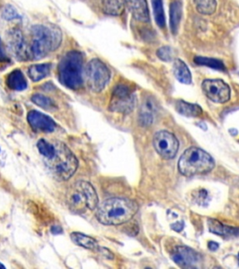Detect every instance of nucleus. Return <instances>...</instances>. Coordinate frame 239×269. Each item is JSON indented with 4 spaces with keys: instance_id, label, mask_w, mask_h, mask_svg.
Returning a JSON list of instances; mask_svg holds the SVG:
<instances>
[{
    "instance_id": "nucleus-1",
    "label": "nucleus",
    "mask_w": 239,
    "mask_h": 269,
    "mask_svg": "<svg viewBox=\"0 0 239 269\" xmlns=\"http://www.w3.org/2000/svg\"><path fill=\"white\" fill-rule=\"evenodd\" d=\"M137 210V204L131 199L110 198L97 206L96 218L105 225H120L130 221Z\"/></svg>"
},
{
    "instance_id": "nucleus-2",
    "label": "nucleus",
    "mask_w": 239,
    "mask_h": 269,
    "mask_svg": "<svg viewBox=\"0 0 239 269\" xmlns=\"http://www.w3.org/2000/svg\"><path fill=\"white\" fill-rule=\"evenodd\" d=\"M30 51L33 58H43L56 51L62 42V32L53 24H37L31 28Z\"/></svg>"
},
{
    "instance_id": "nucleus-3",
    "label": "nucleus",
    "mask_w": 239,
    "mask_h": 269,
    "mask_svg": "<svg viewBox=\"0 0 239 269\" xmlns=\"http://www.w3.org/2000/svg\"><path fill=\"white\" fill-rule=\"evenodd\" d=\"M215 166L211 155L197 147H190L184 151L179 160V171L185 177L207 174Z\"/></svg>"
},
{
    "instance_id": "nucleus-4",
    "label": "nucleus",
    "mask_w": 239,
    "mask_h": 269,
    "mask_svg": "<svg viewBox=\"0 0 239 269\" xmlns=\"http://www.w3.org/2000/svg\"><path fill=\"white\" fill-rule=\"evenodd\" d=\"M55 144V153L43 161L56 178L60 181H67L77 170L78 160L65 144L60 141H56Z\"/></svg>"
},
{
    "instance_id": "nucleus-5",
    "label": "nucleus",
    "mask_w": 239,
    "mask_h": 269,
    "mask_svg": "<svg viewBox=\"0 0 239 269\" xmlns=\"http://www.w3.org/2000/svg\"><path fill=\"white\" fill-rule=\"evenodd\" d=\"M60 81L69 89L78 90L83 83V58L80 52L64 55L58 66Z\"/></svg>"
},
{
    "instance_id": "nucleus-6",
    "label": "nucleus",
    "mask_w": 239,
    "mask_h": 269,
    "mask_svg": "<svg viewBox=\"0 0 239 269\" xmlns=\"http://www.w3.org/2000/svg\"><path fill=\"white\" fill-rule=\"evenodd\" d=\"M66 203L73 211L81 213L86 208H96L98 206V197L91 183L80 181L71 185L66 192Z\"/></svg>"
},
{
    "instance_id": "nucleus-7",
    "label": "nucleus",
    "mask_w": 239,
    "mask_h": 269,
    "mask_svg": "<svg viewBox=\"0 0 239 269\" xmlns=\"http://www.w3.org/2000/svg\"><path fill=\"white\" fill-rule=\"evenodd\" d=\"M85 76L89 88L95 93H100L109 83L111 72L102 61L93 59L88 64Z\"/></svg>"
},
{
    "instance_id": "nucleus-8",
    "label": "nucleus",
    "mask_w": 239,
    "mask_h": 269,
    "mask_svg": "<svg viewBox=\"0 0 239 269\" xmlns=\"http://www.w3.org/2000/svg\"><path fill=\"white\" fill-rule=\"evenodd\" d=\"M135 105L136 96L129 85L120 83L114 88L110 103L111 111L129 113L134 110Z\"/></svg>"
},
{
    "instance_id": "nucleus-9",
    "label": "nucleus",
    "mask_w": 239,
    "mask_h": 269,
    "mask_svg": "<svg viewBox=\"0 0 239 269\" xmlns=\"http://www.w3.org/2000/svg\"><path fill=\"white\" fill-rule=\"evenodd\" d=\"M153 146L162 158L173 159L177 155L179 143L174 134L168 131H159L154 134Z\"/></svg>"
},
{
    "instance_id": "nucleus-10",
    "label": "nucleus",
    "mask_w": 239,
    "mask_h": 269,
    "mask_svg": "<svg viewBox=\"0 0 239 269\" xmlns=\"http://www.w3.org/2000/svg\"><path fill=\"white\" fill-rule=\"evenodd\" d=\"M202 88L205 95L213 102L225 103L230 99V87L222 79H206L202 84Z\"/></svg>"
},
{
    "instance_id": "nucleus-11",
    "label": "nucleus",
    "mask_w": 239,
    "mask_h": 269,
    "mask_svg": "<svg viewBox=\"0 0 239 269\" xmlns=\"http://www.w3.org/2000/svg\"><path fill=\"white\" fill-rule=\"evenodd\" d=\"M8 47L13 55L22 61L32 59L30 46H27L20 29H11L8 35Z\"/></svg>"
},
{
    "instance_id": "nucleus-12",
    "label": "nucleus",
    "mask_w": 239,
    "mask_h": 269,
    "mask_svg": "<svg viewBox=\"0 0 239 269\" xmlns=\"http://www.w3.org/2000/svg\"><path fill=\"white\" fill-rule=\"evenodd\" d=\"M171 258L181 268H193L201 261V255L187 246H179L175 249Z\"/></svg>"
},
{
    "instance_id": "nucleus-13",
    "label": "nucleus",
    "mask_w": 239,
    "mask_h": 269,
    "mask_svg": "<svg viewBox=\"0 0 239 269\" xmlns=\"http://www.w3.org/2000/svg\"><path fill=\"white\" fill-rule=\"evenodd\" d=\"M27 122L36 131L51 133L56 130V122L51 117L39 111H30L27 115Z\"/></svg>"
},
{
    "instance_id": "nucleus-14",
    "label": "nucleus",
    "mask_w": 239,
    "mask_h": 269,
    "mask_svg": "<svg viewBox=\"0 0 239 269\" xmlns=\"http://www.w3.org/2000/svg\"><path fill=\"white\" fill-rule=\"evenodd\" d=\"M126 3L131 13L136 20L143 23H148L150 21V12L147 0H126Z\"/></svg>"
},
{
    "instance_id": "nucleus-15",
    "label": "nucleus",
    "mask_w": 239,
    "mask_h": 269,
    "mask_svg": "<svg viewBox=\"0 0 239 269\" xmlns=\"http://www.w3.org/2000/svg\"><path fill=\"white\" fill-rule=\"evenodd\" d=\"M156 111V103L152 97L145 99L139 112V122L143 127L151 126L154 121V114Z\"/></svg>"
},
{
    "instance_id": "nucleus-16",
    "label": "nucleus",
    "mask_w": 239,
    "mask_h": 269,
    "mask_svg": "<svg viewBox=\"0 0 239 269\" xmlns=\"http://www.w3.org/2000/svg\"><path fill=\"white\" fill-rule=\"evenodd\" d=\"M208 223V230L212 233L221 237H234V236H239V228L236 227H230L227 225H224L222 222L214 220V219H209L207 221Z\"/></svg>"
},
{
    "instance_id": "nucleus-17",
    "label": "nucleus",
    "mask_w": 239,
    "mask_h": 269,
    "mask_svg": "<svg viewBox=\"0 0 239 269\" xmlns=\"http://www.w3.org/2000/svg\"><path fill=\"white\" fill-rule=\"evenodd\" d=\"M173 71L176 78L183 84H191V74L188 66L181 59H177L174 62Z\"/></svg>"
},
{
    "instance_id": "nucleus-18",
    "label": "nucleus",
    "mask_w": 239,
    "mask_h": 269,
    "mask_svg": "<svg viewBox=\"0 0 239 269\" xmlns=\"http://www.w3.org/2000/svg\"><path fill=\"white\" fill-rule=\"evenodd\" d=\"M8 88L14 91H23L27 87V81L21 70H13L8 74L7 78Z\"/></svg>"
},
{
    "instance_id": "nucleus-19",
    "label": "nucleus",
    "mask_w": 239,
    "mask_h": 269,
    "mask_svg": "<svg viewBox=\"0 0 239 269\" xmlns=\"http://www.w3.org/2000/svg\"><path fill=\"white\" fill-rule=\"evenodd\" d=\"M126 0H102V9L108 15L119 16L123 12Z\"/></svg>"
},
{
    "instance_id": "nucleus-20",
    "label": "nucleus",
    "mask_w": 239,
    "mask_h": 269,
    "mask_svg": "<svg viewBox=\"0 0 239 269\" xmlns=\"http://www.w3.org/2000/svg\"><path fill=\"white\" fill-rule=\"evenodd\" d=\"M181 14H182V8H181L180 1L179 0L173 1L170 6V27H171V32L173 34H177V32L179 30V26L181 20Z\"/></svg>"
},
{
    "instance_id": "nucleus-21",
    "label": "nucleus",
    "mask_w": 239,
    "mask_h": 269,
    "mask_svg": "<svg viewBox=\"0 0 239 269\" xmlns=\"http://www.w3.org/2000/svg\"><path fill=\"white\" fill-rule=\"evenodd\" d=\"M176 109L179 113L187 117H198L203 113L202 108L197 104L188 103L182 100L177 102Z\"/></svg>"
},
{
    "instance_id": "nucleus-22",
    "label": "nucleus",
    "mask_w": 239,
    "mask_h": 269,
    "mask_svg": "<svg viewBox=\"0 0 239 269\" xmlns=\"http://www.w3.org/2000/svg\"><path fill=\"white\" fill-rule=\"evenodd\" d=\"M70 238L75 244L80 246L82 248H85L87 250H96L98 248L97 242L95 238H91L82 233L74 232L70 235Z\"/></svg>"
},
{
    "instance_id": "nucleus-23",
    "label": "nucleus",
    "mask_w": 239,
    "mask_h": 269,
    "mask_svg": "<svg viewBox=\"0 0 239 269\" xmlns=\"http://www.w3.org/2000/svg\"><path fill=\"white\" fill-rule=\"evenodd\" d=\"M51 71L50 64H39L29 67L28 75L33 81H40L46 78Z\"/></svg>"
},
{
    "instance_id": "nucleus-24",
    "label": "nucleus",
    "mask_w": 239,
    "mask_h": 269,
    "mask_svg": "<svg viewBox=\"0 0 239 269\" xmlns=\"http://www.w3.org/2000/svg\"><path fill=\"white\" fill-rule=\"evenodd\" d=\"M194 5L197 11L204 15H211L217 8L216 0H194Z\"/></svg>"
},
{
    "instance_id": "nucleus-25",
    "label": "nucleus",
    "mask_w": 239,
    "mask_h": 269,
    "mask_svg": "<svg viewBox=\"0 0 239 269\" xmlns=\"http://www.w3.org/2000/svg\"><path fill=\"white\" fill-rule=\"evenodd\" d=\"M194 62L199 65V66H206L208 67L214 68L217 70H221V71H225V65L223 63V61L214 59V58H208V57H202V56H196L194 58Z\"/></svg>"
},
{
    "instance_id": "nucleus-26",
    "label": "nucleus",
    "mask_w": 239,
    "mask_h": 269,
    "mask_svg": "<svg viewBox=\"0 0 239 269\" xmlns=\"http://www.w3.org/2000/svg\"><path fill=\"white\" fill-rule=\"evenodd\" d=\"M152 2L155 21L160 27L163 28L166 26V17L163 6V0H152Z\"/></svg>"
},
{
    "instance_id": "nucleus-27",
    "label": "nucleus",
    "mask_w": 239,
    "mask_h": 269,
    "mask_svg": "<svg viewBox=\"0 0 239 269\" xmlns=\"http://www.w3.org/2000/svg\"><path fill=\"white\" fill-rule=\"evenodd\" d=\"M32 101L40 108L45 109V110H52V109H54L56 107L55 102L50 97L40 95V94L33 95Z\"/></svg>"
},
{
    "instance_id": "nucleus-28",
    "label": "nucleus",
    "mask_w": 239,
    "mask_h": 269,
    "mask_svg": "<svg viewBox=\"0 0 239 269\" xmlns=\"http://www.w3.org/2000/svg\"><path fill=\"white\" fill-rule=\"evenodd\" d=\"M157 56L159 57L161 60L169 62L173 59V50L172 48L169 46H164V47L160 48L157 51Z\"/></svg>"
},
{
    "instance_id": "nucleus-29",
    "label": "nucleus",
    "mask_w": 239,
    "mask_h": 269,
    "mask_svg": "<svg viewBox=\"0 0 239 269\" xmlns=\"http://www.w3.org/2000/svg\"><path fill=\"white\" fill-rule=\"evenodd\" d=\"M2 17L5 19V20H8V21H12V20H16L20 18L19 13L17 12L16 9L13 8L12 6H6L5 8H3L2 10Z\"/></svg>"
},
{
    "instance_id": "nucleus-30",
    "label": "nucleus",
    "mask_w": 239,
    "mask_h": 269,
    "mask_svg": "<svg viewBox=\"0 0 239 269\" xmlns=\"http://www.w3.org/2000/svg\"><path fill=\"white\" fill-rule=\"evenodd\" d=\"M8 58L6 53H5V50L3 47V44H2V41L0 40V63H4V62H8Z\"/></svg>"
},
{
    "instance_id": "nucleus-31",
    "label": "nucleus",
    "mask_w": 239,
    "mask_h": 269,
    "mask_svg": "<svg viewBox=\"0 0 239 269\" xmlns=\"http://www.w3.org/2000/svg\"><path fill=\"white\" fill-rule=\"evenodd\" d=\"M171 228L174 230V231H176V232H178V233H179V232H181V231H182V230H183V228H184L183 221H181V222H175V223H173V224L171 225Z\"/></svg>"
},
{
    "instance_id": "nucleus-32",
    "label": "nucleus",
    "mask_w": 239,
    "mask_h": 269,
    "mask_svg": "<svg viewBox=\"0 0 239 269\" xmlns=\"http://www.w3.org/2000/svg\"><path fill=\"white\" fill-rule=\"evenodd\" d=\"M99 252L103 254V255H105L107 258H109V259H112V258H113V254H112L109 250H107L106 248L99 249Z\"/></svg>"
},
{
    "instance_id": "nucleus-33",
    "label": "nucleus",
    "mask_w": 239,
    "mask_h": 269,
    "mask_svg": "<svg viewBox=\"0 0 239 269\" xmlns=\"http://www.w3.org/2000/svg\"><path fill=\"white\" fill-rule=\"evenodd\" d=\"M208 249L210 251H212V252H215V251H217L219 249V244L216 243V242H213V241H210L208 243Z\"/></svg>"
},
{
    "instance_id": "nucleus-34",
    "label": "nucleus",
    "mask_w": 239,
    "mask_h": 269,
    "mask_svg": "<svg viewBox=\"0 0 239 269\" xmlns=\"http://www.w3.org/2000/svg\"><path fill=\"white\" fill-rule=\"evenodd\" d=\"M5 269V267L2 265V264H0V269Z\"/></svg>"
},
{
    "instance_id": "nucleus-35",
    "label": "nucleus",
    "mask_w": 239,
    "mask_h": 269,
    "mask_svg": "<svg viewBox=\"0 0 239 269\" xmlns=\"http://www.w3.org/2000/svg\"></svg>"
}]
</instances>
